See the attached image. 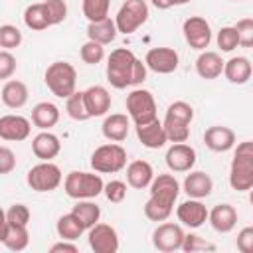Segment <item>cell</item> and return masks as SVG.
<instances>
[{
    "label": "cell",
    "instance_id": "816d5d0a",
    "mask_svg": "<svg viewBox=\"0 0 253 253\" xmlns=\"http://www.w3.org/2000/svg\"><path fill=\"white\" fill-rule=\"evenodd\" d=\"M6 227H8V221H6V211L0 208V241L4 239V233H6Z\"/></svg>",
    "mask_w": 253,
    "mask_h": 253
},
{
    "label": "cell",
    "instance_id": "681fc988",
    "mask_svg": "<svg viewBox=\"0 0 253 253\" xmlns=\"http://www.w3.org/2000/svg\"><path fill=\"white\" fill-rule=\"evenodd\" d=\"M77 245L75 243H69L67 239H61L59 243H53L49 247V253H77Z\"/></svg>",
    "mask_w": 253,
    "mask_h": 253
},
{
    "label": "cell",
    "instance_id": "ba28073f",
    "mask_svg": "<svg viewBox=\"0 0 253 253\" xmlns=\"http://www.w3.org/2000/svg\"><path fill=\"white\" fill-rule=\"evenodd\" d=\"M26 182L36 192H51L61 184V170L57 164L49 160H42L40 164L30 168Z\"/></svg>",
    "mask_w": 253,
    "mask_h": 253
},
{
    "label": "cell",
    "instance_id": "6da1fadb",
    "mask_svg": "<svg viewBox=\"0 0 253 253\" xmlns=\"http://www.w3.org/2000/svg\"><path fill=\"white\" fill-rule=\"evenodd\" d=\"M146 79V65L126 47H117L107 59V81L115 89L138 85Z\"/></svg>",
    "mask_w": 253,
    "mask_h": 253
},
{
    "label": "cell",
    "instance_id": "4fadbf2b",
    "mask_svg": "<svg viewBox=\"0 0 253 253\" xmlns=\"http://www.w3.org/2000/svg\"><path fill=\"white\" fill-rule=\"evenodd\" d=\"M144 65L160 75L172 73L178 67V51L172 47H152L144 57Z\"/></svg>",
    "mask_w": 253,
    "mask_h": 253
},
{
    "label": "cell",
    "instance_id": "60d3db41",
    "mask_svg": "<svg viewBox=\"0 0 253 253\" xmlns=\"http://www.w3.org/2000/svg\"><path fill=\"white\" fill-rule=\"evenodd\" d=\"M182 249H184L186 253H196V251H213V249H215V245H213V243H210V241H206V239H202V237H200V235H196V233H188V235H184Z\"/></svg>",
    "mask_w": 253,
    "mask_h": 253
},
{
    "label": "cell",
    "instance_id": "4dcf8cb0",
    "mask_svg": "<svg viewBox=\"0 0 253 253\" xmlns=\"http://www.w3.org/2000/svg\"><path fill=\"white\" fill-rule=\"evenodd\" d=\"M55 229H57V235L61 237V239H67V241H75V239H79L81 235H83V231H85V227L81 225V221L75 217V213H65V215H61L59 219H57V225H55Z\"/></svg>",
    "mask_w": 253,
    "mask_h": 253
},
{
    "label": "cell",
    "instance_id": "1f68e13d",
    "mask_svg": "<svg viewBox=\"0 0 253 253\" xmlns=\"http://www.w3.org/2000/svg\"><path fill=\"white\" fill-rule=\"evenodd\" d=\"M2 243H4L10 251H24V249L28 247V243H30L28 225H10V223H8Z\"/></svg>",
    "mask_w": 253,
    "mask_h": 253
},
{
    "label": "cell",
    "instance_id": "e0dca14e",
    "mask_svg": "<svg viewBox=\"0 0 253 253\" xmlns=\"http://www.w3.org/2000/svg\"><path fill=\"white\" fill-rule=\"evenodd\" d=\"M83 101H85L89 117H103L111 109V95L101 85H93V87L85 89L83 91Z\"/></svg>",
    "mask_w": 253,
    "mask_h": 253
},
{
    "label": "cell",
    "instance_id": "f35d334b",
    "mask_svg": "<svg viewBox=\"0 0 253 253\" xmlns=\"http://www.w3.org/2000/svg\"><path fill=\"white\" fill-rule=\"evenodd\" d=\"M43 8H45L47 20H49V26L61 24L65 20V16H67V4L63 0H45Z\"/></svg>",
    "mask_w": 253,
    "mask_h": 253
},
{
    "label": "cell",
    "instance_id": "8fae6325",
    "mask_svg": "<svg viewBox=\"0 0 253 253\" xmlns=\"http://www.w3.org/2000/svg\"><path fill=\"white\" fill-rule=\"evenodd\" d=\"M182 32H184V40L188 42L190 47L194 49H206L211 42V28L208 24L206 18L202 16H190L184 26H182Z\"/></svg>",
    "mask_w": 253,
    "mask_h": 253
},
{
    "label": "cell",
    "instance_id": "603a6c76",
    "mask_svg": "<svg viewBox=\"0 0 253 253\" xmlns=\"http://www.w3.org/2000/svg\"><path fill=\"white\" fill-rule=\"evenodd\" d=\"M225 79L233 85H245L251 79V61L247 57H231L229 61H223V71Z\"/></svg>",
    "mask_w": 253,
    "mask_h": 253
},
{
    "label": "cell",
    "instance_id": "7c38bea8",
    "mask_svg": "<svg viewBox=\"0 0 253 253\" xmlns=\"http://www.w3.org/2000/svg\"><path fill=\"white\" fill-rule=\"evenodd\" d=\"M89 247L95 253H117L119 251V235L117 229L109 223H95L89 227Z\"/></svg>",
    "mask_w": 253,
    "mask_h": 253
},
{
    "label": "cell",
    "instance_id": "d6986e66",
    "mask_svg": "<svg viewBox=\"0 0 253 253\" xmlns=\"http://www.w3.org/2000/svg\"><path fill=\"white\" fill-rule=\"evenodd\" d=\"M136 136L142 142V146H146V148H162L168 142L164 126L158 119L144 123V125H136Z\"/></svg>",
    "mask_w": 253,
    "mask_h": 253
},
{
    "label": "cell",
    "instance_id": "ffe728a7",
    "mask_svg": "<svg viewBox=\"0 0 253 253\" xmlns=\"http://www.w3.org/2000/svg\"><path fill=\"white\" fill-rule=\"evenodd\" d=\"M210 225L219 233H229L237 223V211L231 204H217L211 211H208Z\"/></svg>",
    "mask_w": 253,
    "mask_h": 253
},
{
    "label": "cell",
    "instance_id": "30bf717a",
    "mask_svg": "<svg viewBox=\"0 0 253 253\" xmlns=\"http://www.w3.org/2000/svg\"><path fill=\"white\" fill-rule=\"evenodd\" d=\"M184 229L182 225L178 223H172V221H166V223H160L154 233H152V245L162 251V253H172L176 249H182V241H184Z\"/></svg>",
    "mask_w": 253,
    "mask_h": 253
},
{
    "label": "cell",
    "instance_id": "5bb4252c",
    "mask_svg": "<svg viewBox=\"0 0 253 253\" xmlns=\"http://www.w3.org/2000/svg\"><path fill=\"white\" fill-rule=\"evenodd\" d=\"M166 166L172 172H190L196 164V150L186 142H174L166 150Z\"/></svg>",
    "mask_w": 253,
    "mask_h": 253
},
{
    "label": "cell",
    "instance_id": "ee69618b",
    "mask_svg": "<svg viewBox=\"0 0 253 253\" xmlns=\"http://www.w3.org/2000/svg\"><path fill=\"white\" fill-rule=\"evenodd\" d=\"M166 117H174V119H180L184 123H192L194 119V109L190 103L186 101H174L168 109H166Z\"/></svg>",
    "mask_w": 253,
    "mask_h": 253
},
{
    "label": "cell",
    "instance_id": "7dc6e473",
    "mask_svg": "<svg viewBox=\"0 0 253 253\" xmlns=\"http://www.w3.org/2000/svg\"><path fill=\"white\" fill-rule=\"evenodd\" d=\"M237 249L241 253H253V227L247 225L237 233Z\"/></svg>",
    "mask_w": 253,
    "mask_h": 253
},
{
    "label": "cell",
    "instance_id": "7402d4cb",
    "mask_svg": "<svg viewBox=\"0 0 253 253\" xmlns=\"http://www.w3.org/2000/svg\"><path fill=\"white\" fill-rule=\"evenodd\" d=\"M32 150H34L36 158H40V160H51V158H55L59 154L61 142L49 130H42L40 134H36L32 138Z\"/></svg>",
    "mask_w": 253,
    "mask_h": 253
},
{
    "label": "cell",
    "instance_id": "4316f807",
    "mask_svg": "<svg viewBox=\"0 0 253 253\" xmlns=\"http://www.w3.org/2000/svg\"><path fill=\"white\" fill-rule=\"evenodd\" d=\"M0 97H2V103L6 107H10V109H22L28 103L30 93H28L26 83H22L18 79H10V81L4 83Z\"/></svg>",
    "mask_w": 253,
    "mask_h": 253
},
{
    "label": "cell",
    "instance_id": "d6a6232c",
    "mask_svg": "<svg viewBox=\"0 0 253 253\" xmlns=\"http://www.w3.org/2000/svg\"><path fill=\"white\" fill-rule=\"evenodd\" d=\"M24 24H26L30 30H34V32H42V30L49 28V20H47L43 2H42V4H30V6L24 10Z\"/></svg>",
    "mask_w": 253,
    "mask_h": 253
},
{
    "label": "cell",
    "instance_id": "5b68a950",
    "mask_svg": "<svg viewBox=\"0 0 253 253\" xmlns=\"http://www.w3.org/2000/svg\"><path fill=\"white\" fill-rule=\"evenodd\" d=\"M126 166V150L117 144H103L91 154V168L101 174H115Z\"/></svg>",
    "mask_w": 253,
    "mask_h": 253
},
{
    "label": "cell",
    "instance_id": "f907efd6",
    "mask_svg": "<svg viewBox=\"0 0 253 253\" xmlns=\"http://www.w3.org/2000/svg\"><path fill=\"white\" fill-rule=\"evenodd\" d=\"M152 2V6H156L158 10H168V8H172V6H182V4H186V2H190V0H150Z\"/></svg>",
    "mask_w": 253,
    "mask_h": 253
},
{
    "label": "cell",
    "instance_id": "52a82bcc",
    "mask_svg": "<svg viewBox=\"0 0 253 253\" xmlns=\"http://www.w3.org/2000/svg\"><path fill=\"white\" fill-rule=\"evenodd\" d=\"M126 111L134 125H144L156 119V101L154 95L146 89H132L126 95Z\"/></svg>",
    "mask_w": 253,
    "mask_h": 253
},
{
    "label": "cell",
    "instance_id": "e575fe53",
    "mask_svg": "<svg viewBox=\"0 0 253 253\" xmlns=\"http://www.w3.org/2000/svg\"><path fill=\"white\" fill-rule=\"evenodd\" d=\"M65 111H67V115H69L73 121H87V119H91L89 113H87L85 101H83V91H73V93L67 97Z\"/></svg>",
    "mask_w": 253,
    "mask_h": 253
},
{
    "label": "cell",
    "instance_id": "d4e9b609",
    "mask_svg": "<svg viewBox=\"0 0 253 253\" xmlns=\"http://www.w3.org/2000/svg\"><path fill=\"white\" fill-rule=\"evenodd\" d=\"M213 190V182L211 178L206 174V172H190L184 180V192L190 196V198H196V200H202V198H208Z\"/></svg>",
    "mask_w": 253,
    "mask_h": 253
},
{
    "label": "cell",
    "instance_id": "c3c4849f",
    "mask_svg": "<svg viewBox=\"0 0 253 253\" xmlns=\"http://www.w3.org/2000/svg\"><path fill=\"white\" fill-rule=\"evenodd\" d=\"M16 168V154L8 146H0V174H10Z\"/></svg>",
    "mask_w": 253,
    "mask_h": 253
},
{
    "label": "cell",
    "instance_id": "b9f144b4",
    "mask_svg": "<svg viewBox=\"0 0 253 253\" xmlns=\"http://www.w3.org/2000/svg\"><path fill=\"white\" fill-rule=\"evenodd\" d=\"M6 221L10 225H28L30 223V210L24 204H14L6 211Z\"/></svg>",
    "mask_w": 253,
    "mask_h": 253
},
{
    "label": "cell",
    "instance_id": "bcb514c9",
    "mask_svg": "<svg viewBox=\"0 0 253 253\" xmlns=\"http://www.w3.org/2000/svg\"><path fill=\"white\" fill-rule=\"evenodd\" d=\"M14 71H16V57L8 49L0 51V79H10Z\"/></svg>",
    "mask_w": 253,
    "mask_h": 253
},
{
    "label": "cell",
    "instance_id": "8992f818",
    "mask_svg": "<svg viewBox=\"0 0 253 253\" xmlns=\"http://www.w3.org/2000/svg\"><path fill=\"white\" fill-rule=\"evenodd\" d=\"M148 20V6L144 0H125L115 16L117 32L128 36L134 34Z\"/></svg>",
    "mask_w": 253,
    "mask_h": 253
},
{
    "label": "cell",
    "instance_id": "7a4b0ae2",
    "mask_svg": "<svg viewBox=\"0 0 253 253\" xmlns=\"http://www.w3.org/2000/svg\"><path fill=\"white\" fill-rule=\"evenodd\" d=\"M229 186L237 192L253 188V142L245 140L237 144V150L229 168Z\"/></svg>",
    "mask_w": 253,
    "mask_h": 253
},
{
    "label": "cell",
    "instance_id": "ac0fdd59",
    "mask_svg": "<svg viewBox=\"0 0 253 253\" xmlns=\"http://www.w3.org/2000/svg\"><path fill=\"white\" fill-rule=\"evenodd\" d=\"M204 142L213 152H227L235 144V132L229 126L215 125V126H210L204 132Z\"/></svg>",
    "mask_w": 253,
    "mask_h": 253
},
{
    "label": "cell",
    "instance_id": "74e56055",
    "mask_svg": "<svg viewBox=\"0 0 253 253\" xmlns=\"http://www.w3.org/2000/svg\"><path fill=\"white\" fill-rule=\"evenodd\" d=\"M20 43H22V32L16 26H12V24L0 26V47L10 51V49L18 47Z\"/></svg>",
    "mask_w": 253,
    "mask_h": 253
},
{
    "label": "cell",
    "instance_id": "f1b7e54d",
    "mask_svg": "<svg viewBox=\"0 0 253 253\" xmlns=\"http://www.w3.org/2000/svg\"><path fill=\"white\" fill-rule=\"evenodd\" d=\"M87 38L101 43V45H107L111 43L115 38H117V26H115V20L111 18H103L99 22H89L87 26Z\"/></svg>",
    "mask_w": 253,
    "mask_h": 253
},
{
    "label": "cell",
    "instance_id": "d590c367",
    "mask_svg": "<svg viewBox=\"0 0 253 253\" xmlns=\"http://www.w3.org/2000/svg\"><path fill=\"white\" fill-rule=\"evenodd\" d=\"M109 6L111 0H83V16L89 22H99L109 18Z\"/></svg>",
    "mask_w": 253,
    "mask_h": 253
},
{
    "label": "cell",
    "instance_id": "f546056e",
    "mask_svg": "<svg viewBox=\"0 0 253 253\" xmlns=\"http://www.w3.org/2000/svg\"><path fill=\"white\" fill-rule=\"evenodd\" d=\"M71 213H75V217L81 221V225H83L85 229H89V227H93V225L99 221V217H101V208H99L97 204H93L91 200H79V202L73 206Z\"/></svg>",
    "mask_w": 253,
    "mask_h": 253
},
{
    "label": "cell",
    "instance_id": "8d00e7d4",
    "mask_svg": "<svg viewBox=\"0 0 253 253\" xmlns=\"http://www.w3.org/2000/svg\"><path fill=\"white\" fill-rule=\"evenodd\" d=\"M79 55H81V59H83L85 63H89V65H97V63H101L103 57H105V47H103L101 43L93 42V40H87V42L81 45Z\"/></svg>",
    "mask_w": 253,
    "mask_h": 253
},
{
    "label": "cell",
    "instance_id": "7bdbcfd3",
    "mask_svg": "<svg viewBox=\"0 0 253 253\" xmlns=\"http://www.w3.org/2000/svg\"><path fill=\"white\" fill-rule=\"evenodd\" d=\"M233 28H235V32H237L239 45H241V47H251V45H253V20H251V18H243V20H239Z\"/></svg>",
    "mask_w": 253,
    "mask_h": 253
},
{
    "label": "cell",
    "instance_id": "f6af8a7d",
    "mask_svg": "<svg viewBox=\"0 0 253 253\" xmlns=\"http://www.w3.org/2000/svg\"><path fill=\"white\" fill-rule=\"evenodd\" d=\"M103 192H105V196L111 204H121L126 196V184L121 182V180H111L103 186Z\"/></svg>",
    "mask_w": 253,
    "mask_h": 253
},
{
    "label": "cell",
    "instance_id": "ab89813d",
    "mask_svg": "<svg viewBox=\"0 0 253 253\" xmlns=\"http://www.w3.org/2000/svg\"><path fill=\"white\" fill-rule=\"evenodd\" d=\"M237 45H239V40H237L235 28L233 26H223L217 32V47L221 51H233Z\"/></svg>",
    "mask_w": 253,
    "mask_h": 253
},
{
    "label": "cell",
    "instance_id": "836d02e7",
    "mask_svg": "<svg viewBox=\"0 0 253 253\" xmlns=\"http://www.w3.org/2000/svg\"><path fill=\"white\" fill-rule=\"evenodd\" d=\"M164 132L170 142H186L190 136V123H184L174 117H164Z\"/></svg>",
    "mask_w": 253,
    "mask_h": 253
},
{
    "label": "cell",
    "instance_id": "3957f363",
    "mask_svg": "<svg viewBox=\"0 0 253 253\" xmlns=\"http://www.w3.org/2000/svg\"><path fill=\"white\" fill-rule=\"evenodd\" d=\"M45 85L47 89L55 95V97H61V99H67L73 91H75V85H77V71L71 63L67 61H53L51 65H47L45 69Z\"/></svg>",
    "mask_w": 253,
    "mask_h": 253
},
{
    "label": "cell",
    "instance_id": "2e32d148",
    "mask_svg": "<svg viewBox=\"0 0 253 253\" xmlns=\"http://www.w3.org/2000/svg\"><path fill=\"white\" fill-rule=\"evenodd\" d=\"M176 215H178V219H180L184 225L196 229V227H200V225H204V223L208 221V208H206L200 200L190 198V200L182 202V204L176 208Z\"/></svg>",
    "mask_w": 253,
    "mask_h": 253
},
{
    "label": "cell",
    "instance_id": "83f0119b",
    "mask_svg": "<svg viewBox=\"0 0 253 253\" xmlns=\"http://www.w3.org/2000/svg\"><path fill=\"white\" fill-rule=\"evenodd\" d=\"M57 121H59V109L49 101H42L32 109V123L42 130H49L51 126L57 125Z\"/></svg>",
    "mask_w": 253,
    "mask_h": 253
},
{
    "label": "cell",
    "instance_id": "cb8c5ba5",
    "mask_svg": "<svg viewBox=\"0 0 253 253\" xmlns=\"http://www.w3.org/2000/svg\"><path fill=\"white\" fill-rule=\"evenodd\" d=\"M152 178H154V170H152L150 162H146V160H134L126 166V182H128V186H132L136 190L148 188Z\"/></svg>",
    "mask_w": 253,
    "mask_h": 253
},
{
    "label": "cell",
    "instance_id": "277c9868",
    "mask_svg": "<svg viewBox=\"0 0 253 253\" xmlns=\"http://www.w3.org/2000/svg\"><path fill=\"white\" fill-rule=\"evenodd\" d=\"M103 178L99 174H91V172H69L65 176L63 188L65 194L73 200H91L97 198L103 192Z\"/></svg>",
    "mask_w": 253,
    "mask_h": 253
},
{
    "label": "cell",
    "instance_id": "9c48e42d",
    "mask_svg": "<svg viewBox=\"0 0 253 253\" xmlns=\"http://www.w3.org/2000/svg\"><path fill=\"white\" fill-rule=\"evenodd\" d=\"M180 194V184L172 174H158L150 182V198L154 204L174 210V202Z\"/></svg>",
    "mask_w": 253,
    "mask_h": 253
},
{
    "label": "cell",
    "instance_id": "44dd1931",
    "mask_svg": "<svg viewBox=\"0 0 253 253\" xmlns=\"http://www.w3.org/2000/svg\"><path fill=\"white\" fill-rule=\"evenodd\" d=\"M128 126H130V121L126 115L123 113H113L109 117H105L103 125H101V130H103V136L111 142H123L128 134Z\"/></svg>",
    "mask_w": 253,
    "mask_h": 253
},
{
    "label": "cell",
    "instance_id": "484cf974",
    "mask_svg": "<svg viewBox=\"0 0 253 253\" xmlns=\"http://www.w3.org/2000/svg\"><path fill=\"white\" fill-rule=\"evenodd\" d=\"M196 71L202 79H217L223 71V59L215 51H202L196 59Z\"/></svg>",
    "mask_w": 253,
    "mask_h": 253
},
{
    "label": "cell",
    "instance_id": "9a60e30c",
    "mask_svg": "<svg viewBox=\"0 0 253 253\" xmlns=\"http://www.w3.org/2000/svg\"><path fill=\"white\" fill-rule=\"evenodd\" d=\"M32 132V123L22 115H4L0 117V138L10 142L26 140Z\"/></svg>",
    "mask_w": 253,
    "mask_h": 253
}]
</instances>
